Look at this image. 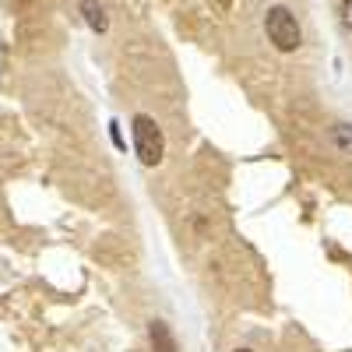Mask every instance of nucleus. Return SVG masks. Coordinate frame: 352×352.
Returning a JSON list of instances; mask_svg holds the SVG:
<instances>
[{
  "instance_id": "4",
  "label": "nucleus",
  "mask_w": 352,
  "mask_h": 352,
  "mask_svg": "<svg viewBox=\"0 0 352 352\" xmlns=\"http://www.w3.org/2000/svg\"><path fill=\"white\" fill-rule=\"evenodd\" d=\"M148 338H152L155 352H176V342H173V335H169V328L162 324V320H152L148 324Z\"/></svg>"
},
{
  "instance_id": "5",
  "label": "nucleus",
  "mask_w": 352,
  "mask_h": 352,
  "mask_svg": "<svg viewBox=\"0 0 352 352\" xmlns=\"http://www.w3.org/2000/svg\"><path fill=\"white\" fill-rule=\"evenodd\" d=\"M331 138H335V144L342 152H352V127L349 124H338L335 131H331Z\"/></svg>"
},
{
  "instance_id": "1",
  "label": "nucleus",
  "mask_w": 352,
  "mask_h": 352,
  "mask_svg": "<svg viewBox=\"0 0 352 352\" xmlns=\"http://www.w3.org/2000/svg\"><path fill=\"white\" fill-rule=\"evenodd\" d=\"M264 32H268V39L278 53H296L303 46V28H300L296 14L282 4L264 11Z\"/></svg>"
},
{
  "instance_id": "7",
  "label": "nucleus",
  "mask_w": 352,
  "mask_h": 352,
  "mask_svg": "<svg viewBox=\"0 0 352 352\" xmlns=\"http://www.w3.org/2000/svg\"><path fill=\"white\" fill-rule=\"evenodd\" d=\"M236 352H250V349H236Z\"/></svg>"
},
{
  "instance_id": "2",
  "label": "nucleus",
  "mask_w": 352,
  "mask_h": 352,
  "mask_svg": "<svg viewBox=\"0 0 352 352\" xmlns=\"http://www.w3.org/2000/svg\"><path fill=\"white\" fill-rule=\"evenodd\" d=\"M131 131H134V152H138L141 166H159V162H162V155H166V138H162V127L152 120V116L138 113V116H134V124H131Z\"/></svg>"
},
{
  "instance_id": "6",
  "label": "nucleus",
  "mask_w": 352,
  "mask_h": 352,
  "mask_svg": "<svg viewBox=\"0 0 352 352\" xmlns=\"http://www.w3.org/2000/svg\"><path fill=\"white\" fill-rule=\"evenodd\" d=\"M342 21H345V28L352 32V0H345V8H342Z\"/></svg>"
},
{
  "instance_id": "3",
  "label": "nucleus",
  "mask_w": 352,
  "mask_h": 352,
  "mask_svg": "<svg viewBox=\"0 0 352 352\" xmlns=\"http://www.w3.org/2000/svg\"><path fill=\"white\" fill-rule=\"evenodd\" d=\"M81 14H85V21H88L92 32H106V28H109V18H106L99 0H81Z\"/></svg>"
}]
</instances>
